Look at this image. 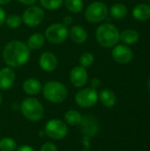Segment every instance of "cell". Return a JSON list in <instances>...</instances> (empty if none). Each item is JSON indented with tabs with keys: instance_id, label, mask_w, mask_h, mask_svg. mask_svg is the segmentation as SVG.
<instances>
[{
	"instance_id": "obj_30",
	"label": "cell",
	"mask_w": 150,
	"mask_h": 151,
	"mask_svg": "<svg viewBox=\"0 0 150 151\" xmlns=\"http://www.w3.org/2000/svg\"><path fill=\"white\" fill-rule=\"evenodd\" d=\"M72 22H73V19H72V16H70V15H66V16H65L64 18H63V24H65L66 27H69V26H71L72 24Z\"/></svg>"
},
{
	"instance_id": "obj_28",
	"label": "cell",
	"mask_w": 150,
	"mask_h": 151,
	"mask_svg": "<svg viewBox=\"0 0 150 151\" xmlns=\"http://www.w3.org/2000/svg\"><path fill=\"white\" fill-rule=\"evenodd\" d=\"M40 151H58V150L57 147L53 142H48L42 145Z\"/></svg>"
},
{
	"instance_id": "obj_25",
	"label": "cell",
	"mask_w": 150,
	"mask_h": 151,
	"mask_svg": "<svg viewBox=\"0 0 150 151\" xmlns=\"http://www.w3.org/2000/svg\"><path fill=\"white\" fill-rule=\"evenodd\" d=\"M17 142L11 137H3L0 140V151H15Z\"/></svg>"
},
{
	"instance_id": "obj_35",
	"label": "cell",
	"mask_w": 150,
	"mask_h": 151,
	"mask_svg": "<svg viewBox=\"0 0 150 151\" xmlns=\"http://www.w3.org/2000/svg\"><path fill=\"white\" fill-rule=\"evenodd\" d=\"M2 102H3V97H2V95H1V92H0V105L2 104Z\"/></svg>"
},
{
	"instance_id": "obj_14",
	"label": "cell",
	"mask_w": 150,
	"mask_h": 151,
	"mask_svg": "<svg viewBox=\"0 0 150 151\" xmlns=\"http://www.w3.org/2000/svg\"><path fill=\"white\" fill-rule=\"evenodd\" d=\"M16 79V73L13 68L5 66L0 69V91L10 89Z\"/></svg>"
},
{
	"instance_id": "obj_15",
	"label": "cell",
	"mask_w": 150,
	"mask_h": 151,
	"mask_svg": "<svg viewBox=\"0 0 150 151\" xmlns=\"http://www.w3.org/2000/svg\"><path fill=\"white\" fill-rule=\"evenodd\" d=\"M69 37L74 43L82 44L87 42L88 34L82 26L74 25L69 29Z\"/></svg>"
},
{
	"instance_id": "obj_33",
	"label": "cell",
	"mask_w": 150,
	"mask_h": 151,
	"mask_svg": "<svg viewBox=\"0 0 150 151\" xmlns=\"http://www.w3.org/2000/svg\"><path fill=\"white\" fill-rule=\"evenodd\" d=\"M17 2L24 4V5H27V6H30V5H34L37 0H16Z\"/></svg>"
},
{
	"instance_id": "obj_32",
	"label": "cell",
	"mask_w": 150,
	"mask_h": 151,
	"mask_svg": "<svg viewBox=\"0 0 150 151\" xmlns=\"http://www.w3.org/2000/svg\"><path fill=\"white\" fill-rule=\"evenodd\" d=\"M16 151H35V150H34V149L33 147H31V146H29V145L25 144V145H21V146H19V148H17Z\"/></svg>"
},
{
	"instance_id": "obj_21",
	"label": "cell",
	"mask_w": 150,
	"mask_h": 151,
	"mask_svg": "<svg viewBox=\"0 0 150 151\" xmlns=\"http://www.w3.org/2000/svg\"><path fill=\"white\" fill-rule=\"evenodd\" d=\"M82 115L80 112H79L76 110H69L65 113L64 119L66 125L72 126V127H77L80 124L82 120Z\"/></svg>"
},
{
	"instance_id": "obj_17",
	"label": "cell",
	"mask_w": 150,
	"mask_h": 151,
	"mask_svg": "<svg viewBox=\"0 0 150 151\" xmlns=\"http://www.w3.org/2000/svg\"><path fill=\"white\" fill-rule=\"evenodd\" d=\"M98 100H100L101 104L103 106L107 108H111L117 103V96L112 90L109 88H104L101 90V92L98 94Z\"/></svg>"
},
{
	"instance_id": "obj_12",
	"label": "cell",
	"mask_w": 150,
	"mask_h": 151,
	"mask_svg": "<svg viewBox=\"0 0 150 151\" xmlns=\"http://www.w3.org/2000/svg\"><path fill=\"white\" fill-rule=\"evenodd\" d=\"M38 64L42 71L46 73H52L57 68L58 59L53 52L44 51L40 55Z\"/></svg>"
},
{
	"instance_id": "obj_13",
	"label": "cell",
	"mask_w": 150,
	"mask_h": 151,
	"mask_svg": "<svg viewBox=\"0 0 150 151\" xmlns=\"http://www.w3.org/2000/svg\"><path fill=\"white\" fill-rule=\"evenodd\" d=\"M82 134L88 137L95 136L99 131V123L95 118L91 115L82 117V120L79 125Z\"/></svg>"
},
{
	"instance_id": "obj_11",
	"label": "cell",
	"mask_w": 150,
	"mask_h": 151,
	"mask_svg": "<svg viewBox=\"0 0 150 151\" xmlns=\"http://www.w3.org/2000/svg\"><path fill=\"white\" fill-rule=\"evenodd\" d=\"M70 81L71 83L78 88H82L86 86L88 81V73L86 68L77 65L74 66L70 72Z\"/></svg>"
},
{
	"instance_id": "obj_24",
	"label": "cell",
	"mask_w": 150,
	"mask_h": 151,
	"mask_svg": "<svg viewBox=\"0 0 150 151\" xmlns=\"http://www.w3.org/2000/svg\"><path fill=\"white\" fill-rule=\"evenodd\" d=\"M6 26L11 29H16L19 28L21 24L23 23L22 21V17L19 14H15V13H11L8 16H6V19L5 22Z\"/></svg>"
},
{
	"instance_id": "obj_1",
	"label": "cell",
	"mask_w": 150,
	"mask_h": 151,
	"mask_svg": "<svg viewBox=\"0 0 150 151\" xmlns=\"http://www.w3.org/2000/svg\"><path fill=\"white\" fill-rule=\"evenodd\" d=\"M31 50L27 43L20 40H11L3 50L2 57L4 64L11 68H19L26 65L30 59Z\"/></svg>"
},
{
	"instance_id": "obj_10",
	"label": "cell",
	"mask_w": 150,
	"mask_h": 151,
	"mask_svg": "<svg viewBox=\"0 0 150 151\" xmlns=\"http://www.w3.org/2000/svg\"><path fill=\"white\" fill-rule=\"evenodd\" d=\"M111 56L117 63L126 65L132 61L133 52L132 49L126 44H117L111 50Z\"/></svg>"
},
{
	"instance_id": "obj_8",
	"label": "cell",
	"mask_w": 150,
	"mask_h": 151,
	"mask_svg": "<svg viewBox=\"0 0 150 151\" xmlns=\"http://www.w3.org/2000/svg\"><path fill=\"white\" fill-rule=\"evenodd\" d=\"M23 23L29 27H35L39 26L45 18V12L41 6L30 5L22 14Z\"/></svg>"
},
{
	"instance_id": "obj_22",
	"label": "cell",
	"mask_w": 150,
	"mask_h": 151,
	"mask_svg": "<svg viewBox=\"0 0 150 151\" xmlns=\"http://www.w3.org/2000/svg\"><path fill=\"white\" fill-rule=\"evenodd\" d=\"M127 8L125 4L118 3L113 4L110 9V15L115 19H122L127 15Z\"/></svg>"
},
{
	"instance_id": "obj_4",
	"label": "cell",
	"mask_w": 150,
	"mask_h": 151,
	"mask_svg": "<svg viewBox=\"0 0 150 151\" xmlns=\"http://www.w3.org/2000/svg\"><path fill=\"white\" fill-rule=\"evenodd\" d=\"M22 115L31 122L40 121L44 115V108L42 103L34 97H27L20 104Z\"/></svg>"
},
{
	"instance_id": "obj_7",
	"label": "cell",
	"mask_w": 150,
	"mask_h": 151,
	"mask_svg": "<svg viewBox=\"0 0 150 151\" xmlns=\"http://www.w3.org/2000/svg\"><path fill=\"white\" fill-rule=\"evenodd\" d=\"M43 131L47 137L55 141H60L67 135L68 127L65 121L53 119L46 123Z\"/></svg>"
},
{
	"instance_id": "obj_23",
	"label": "cell",
	"mask_w": 150,
	"mask_h": 151,
	"mask_svg": "<svg viewBox=\"0 0 150 151\" xmlns=\"http://www.w3.org/2000/svg\"><path fill=\"white\" fill-rule=\"evenodd\" d=\"M64 4L68 12L78 14L84 9L83 0H64Z\"/></svg>"
},
{
	"instance_id": "obj_18",
	"label": "cell",
	"mask_w": 150,
	"mask_h": 151,
	"mask_svg": "<svg viewBox=\"0 0 150 151\" xmlns=\"http://www.w3.org/2000/svg\"><path fill=\"white\" fill-rule=\"evenodd\" d=\"M140 39V34L137 30L133 28L125 29L120 33L119 40L126 45H133L138 42Z\"/></svg>"
},
{
	"instance_id": "obj_9",
	"label": "cell",
	"mask_w": 150,
	"mask_h": 151,
	"mask_svg": "<svg viewBox=\"0 0 150 151\" xmlns=\"http://www.w3.org/2000/svg\"><path fill=\"white\" fill-rule=\"evenodd\" d=\"M76 104L81 108H91L98 101V93L96 89L89 87L80 89L74 96Z\"/></svg>"
},
{
	"instance_id": "obj_20",
	"label": "cell",
	"mask_w": 150,
	"mask_h": 151,
	"mask_svg": "<svg viewBox=\"0 0 150 151\" xmlns=\"http://www.w3.org/2000/svg\"><path fill=\"white\" fill-rule=\"evenodd\" d=\"M45 36L43 34L36 32L32 34L27 40V47L32 50H36L41 49L42 47H43V45L45 44Z\"/></svg>"
},
{
	"instance_id": "obj_2",
	"label": "cell",
	"mask_w": 150,
	"mask_h": 151,
	"mask_svg": "<svg viewBox=\"0 0 150 151\" xmlns=\"http://www.w3.org/2000/svg\"><path fill=\"white\" fill-rule=\"evenodd\" d=\"M120 33L116 26L111 23L100 25L95 31V39L103 48H113L119 42Z\"/></svg>"
},
{
	"instance_id": "obj_27",
	"label": "cell",
	"mask_w": 150,
	"mask_h": 151,
	"mask_svg": "<svg viewBox=\"0 0 150 151\" xmlns=\"http://www.w3.org/2000/svg\"><path fill=\"white\" fill-rule=\"evenodd\" d=\"M94 61H95V56L90 51L83 52L79 58L80 65L84 68H88V67L91 66L94 64Z\"/></svg>"
},
{
	"instance_id": "obj_34",
	"label": "cell",
	"mask_w": 150,
	"mask_h": 151,
	"mask_svg": "<svg viewBox=\"0 0 150 151\" xmlns=\"http://www.w3.org/2000/svg\"><path fill=\"white\" fill-rule=\"evenodd\" d=\"M11 0H0V5H6L11 3Z\"/></svg>"
},
{
	"instance_id": "obj_16",
	"label": "cell",
	"mask_w": 150,
	"mask_h": 151,
	"mask_svg": "<svg viewBox=\"0 0 150 151\" xmlns=\"http://www.w3.org/2000/svg\"><path fill=\"white\" fill-rule=\"evenodd\" d=\"M42 88V84L41 81L35 78H28L24 81L22 84V89L25 94L28 96H36L38 95Z\"/></svg>"
},
{
	"instance_id": "obj_36",
	"label": "cell",
	"mask_w": 150,
	"mask_h": 151,
	"mask_svg": "<svg viewBox=\"0 0 150 151\" xmlns=\"http://www.w3.org/2000/svg\"><path fill=\"white\" fill-rule=\"evenodd\" d=\"M148 86H149V88L150 89V78L149 79V81H148Z\"/></svg>"
},
{
	"instance_id": "obj_31",
	"label": "cell",
	"mask_w": 150,
	"mask_h": 151,
	"mask_svg": "<svg viewBox=\"0 0 150 151\" xmlns=\"http://www.w3.org/2000/svg\"><path fill=\"white\" fill-rule=\"evenodd\" d=\"M5 19H6V13H5V11H4V8L1 7V5H0V27H1L2 25L4 24Z\"/></svg>"
},
{
	"instance_id": "obj_19",
	"label": "cell",
	"mask_w": 150,
	"mask_h": 151,
	"mask_svg": "<svg viewBox=\"0 0 150 151\" xmlns=\"http://www.w3.org/2000/svg\"><path fill=\"white\" fill-rule=\"evenodd\" d=\"M133 16L138 21H146L150 19V5L139 4L133 9Z\"/></svg>"
},
{
	"instance_id": "obj_3",
	"label": "cell",
	"mask_w": 150,
	"mask_h": 151,
	"mask_svg": "<svg viewBox=\"0 0 150 151\" xmlns=\"http://www.w3.org/2000/svg\"><path fill=\"white\" fill-rule=\"evenodd\" d=\"M42 92L44 98L51 104H61L68 96L65 85L57 81H46L42 86Z\"/></svg>"
},
{
	"instance_id": "obj_26",
	"label": "cell",
	"mask_w": 150,
	"mask_h": 151,
	"mask_svg": "<svg viewBox=\"0 0 150 151\" xmlns=\"http://www.w3.org/2000/svg\"><path fill=\"white\" fill-rule=\"evenodd\" d=\"M41 7L48 11H56L64 4V0H39Z\"/></svg>"
},
{
	"instance_id": "obj_5",
	"label": "cell",
	"mask_w": 150,
	"mask_h": 151,
	"mask_svg": "<svg viewBox=\"0 0 150 151\" xmlns=\"http://www.w3.org/2000/svg\"><path fill=\"white\" fill-rule=\"evenodd\" d=\"M45 39L51 44H61L69 36V28L63 23H53L44 32Z\"/></svg>"
},
{
	"instance_id": "obj_29",
	"label": "cell",
	"mask_w": 150,
	"mask_h": 151,
	"mask_svg": "<svg viewBox=\"0 0 150 151\" xmlns=\"http://www.w3.org/2000/svg\"><path fill=\"white\" fill-rule=\"evenodd\" d=\"M90 86H91V88H95V89H97V88L101 86V81H100L98 78L95 77V78H93V79L91 80V81H90Z\"/></svg>"
},
{
	"instance_id": "obj_6",
	"label": "cell",
	"mask_w": 150,
	"mask_h": 151,
	"mask_svg": "<svg viewBox=\"0 0 150 151\" xmlns=\"http://www.w3.org/2000/svg\"><path fill=\"white\" fill-rule=\"evenodd\" d=\"M109 14L107 5L100 1H95L88 4L85 10V19L89 23H99L104 20Z\"/></svg>"
}]
</instances>
